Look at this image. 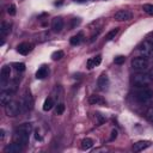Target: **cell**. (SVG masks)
Instances as JSON below:
<instances>
[{"label":"cell","instance_id":"6da1fadb","mask_svg":"<svg viewBox=\"0 0 153 153\" xmlns=\"http://www.w3.org/2000/svg\"><path fill=\"white\" fill-rule=\"evenodd\" d=\"M133 96L141 104H148L153 100V91L147 86H135Z\"/></svg>","mask_w":153,"mask_h":153},{"label":"cell","instance_id":"7a4b0ae2","mask_svg":"<svg viewBox=\"0 0 153 153\" xmlns=\"http://www.w3.org/2000/svg\"><path fill=\"white\" fill-rule=\"evenodd\" d=\"M152 82L149 73L146 72H137L131 76V84L134 86H147Z\"/></svg>","mask_w":153,"mask_h":153},{"label":"cell","instance_id":"3957f363","mask_svg":"<svg viewBox=\"0 0 153 153\" xmlns=\"http://www.w3.org/2000/svg\"><path fill=\"white\" fill-rule=\"evenodd\" d=\"M130 65H131V68L136 72H146L149 68V61L147 57H143V56L134 57Z\"/></svg>","mask_w":153,"mask_h":153},{"label":"cell","instance_id":"277c9868","mask_svg":"<svg viewBox=\"0 0 153 153\" xmlns=\"http://www.w3.org/2000/svg\"><path fill=\"white\" fill-rule=\"evenodd\" d=\"M5 112L8 117H14L17 115H19V112H22V106H20V102L17 100H11L10 103H7L5 105Z\"/></svg>","mask_w":153,"mask_h":153},{"label":"cell","instance_id":"5b68a950","mask_svg":"<svg viewBox=\"0 0 153 153\" xmlns=\"http://www.w3.org/2000/svg\"><path fill=\"white\" fill-rule=\"evenodd\" d=\"M139 51L143 57H153V42L149 39L143 41L139 47Z\"/></svg>","mask_w":153,"mask_h":153},{"label":"cell","instance_id":"8992f818","mask_svg":"<svg viewBox=\"0 0 153 153\" xmlns=\"http://www.w3.org/2000/svg\"><path fill=\"white\" fill-rule=\"evenodd\" d=\"M29 135H30V133H27V131H25L23 129L16 128V131H14V135H13V140H14V142L20 143L22 146H26L27 142H29Z\"/></svg>","mask_w":153,"mask_h":153},{"label":"cell","instance_id":"52a82bcc","mask_svg":"<svg viewBox=\"0 0 153 153\" xmlns=\"http://www.w3.org/2000/svg\"><path fill=\"white\" fill-rule=\"evenodd\" d=\"M20 102V106H22V112H26L29 110L32 109V105H33V100H32V97L29 92H26L22 99L19 100Z\"/></svg>","mask_w":153,"mask_h":153},{"label":"cell","instance_id":"ba28073f","mask_svg":"<svg viewBox=\"0 0 153 153\" xmlns=\"http://www.w3.org/2000/svg\"><path fill=\"white\" fill-rule=\"evenodd\" d=\"M114 18L117 22H127L131 19V13L128 10H120L114 14Z\"/></svg>","mask_w":153,"mask_h":153},{"label":"cell","instance_id":"9c48e42d","mask_svg":"<svg viewBox=\"0 0 153 153\" xmlns=\"http://www.w3.org/2000/svg\"><path fill=\"white\" fill-rule=\"evenodd\" d=\"M109 85H110L109 76H108L105 73L100 74L99 78L97 79V86H98V88H99V90H106V88L109 87Z\"/></svg>","mask_w":153,"mask_h":153},{"label":"cell","instance_id":"30bf717a","mask_svg":"<svg viewBox=\"0 0 153 153\" xmlns=\"http://www.w3.org/2000/svg\"><path fill=\"white\" fill-rule=\"evenodd\" d=\"M32 48H33V44H31L29 42H23L17 47V51L22 55H27L32 50Z\"/></svg>","mask_w":153,"mask_h":153},{"label":"cell","instance_id":"8fae6325","mask_svg":"<svg viewBox=\"0 0 153 153\" xmlns=\"http://www.w3.org/2000/svg\"><path fill=\"white\" fill-rule=\"evenodd\" d=\"M22 151H23V146L20 143H18V142H14V141L12 143L7 145L5 147V149H4L5 153H19Z\"/></svg>","mask_w":153,"mask_h":153},{"label":"cell","instance_id":"7c38bea8","mask_svg":"<svg viewBox=\"0 0 153 153\" xmlns=\"http://www.w3.org/2000/svg\"><path fill=\"white\" fill-rule=\"evenodd\" d=\"M63 25H65V23L61 17H55L51 22V29L54 32H60L63 29Z\"/></svg>","mask_w":153,"mask_h":153},{"label":"cell","instance_id":"4fadbf2b","mask_svg":"<svg viewBox=\"0 0 153 153\" xmlns=\"http://www.w3.org/2000/svg\"><path fill=\"white\" fill-rule=\"evenodd\" d=\"M12 92L13 91H10V90H2V92L0 93V103L1 105H6L7 103H10L12 100Z\"/></svg>","mask_w":153,"mask_h":153},{"label":"cell","instance_id":"5bb4252c","mask_svg":"<svg viewBox=\"0 0 153 153\" xmlns=\"http://www.w3.org/2000/svg\"><path fill=\"white\" fill-rule=\"evenodd\" d=\"M10 75H11V67H10V66H4V67L1 68V72H0L1 85L5 84V82L10 79Z\"/></svg>","mask_w":153,"mask_h":153},{"label":"cell","instance_id":"9a60e30c","mask_svg":"<svg viewBox=\"0 0 153 153\" xmlns=\"http://www.w3.org/2000/svg\"><path fill=\"white\" fill-rule=\"evenodd\" d=\"M10 31H11V25H10V23L2 22V23L0 24V36H1V38H5V37L10 33Z\"/></svg>","mask_w":153,"mask_h":153},{"label":"cell","instance_id":"2e32d148","mask_svg":"<svg viewBox=\"0 0 153 153\" xmlns=\"http://www.w3.org/2000/svg\"><path fill=\"white\" fill-rule=\"evenodd\" d=\"M88 103L92 104V105H105V99L103 97H100V96L93 94V96L90 97Z\"/></svg>","mask_w":153,"mask_h":153},{"label":"cell","instance_id":"e0dca14e","mask_svg":"<svg viewBox=\"0 0 153 153\" xmlns=\"http://www.w3.org/2000/svg\"><path fill=\"white\" fill-rule=\"evenodd\" d=\"M149 145L151 143L148 141H139V142H136V143L133 145V149L135 152H141V151L146 149L147 147H149Z\"/></svg>","mask_w":153,"mask_h":153},{"label":"cell","instance_id":"ac0fdd59","mask_svg":"<svg viewBox=\"0 0 153 153\" xmlns=\"http://www.w3.org/2000/svg\"><path fill=\"white\" fill-rule=\"evenodd\" d=\"M100 62H102V56H100V55H97V56H94V57L87 60V67L91 69V68L98 66Z\"/></svg>","mask_w":153,"mask_h":153},{"label":"cell","instance_id":"d6986e66","mask_svg":"<svg viewBox=\"0 0 153 153\" xmlns=\"http://www.w3.org/2000/svg\"><path fill=\"white\" fill-rule=\"evenodd\" d=\"M82 39H84V33L82 32H79V33H76V35H74L72 38H71V44L72 45H79L81 42H82Z\"/></svg>","mask_w":153,"mask_h":153},{"label":"cell","instance_id":"ffe728a7","mask_svg":"<svg viewBox=\"0 0 153 153\" xmlns=\"http://www.w3.org/2000/svg\"><path fill=\"white\" fill-rule=\"evenodd\" d=\"M47 74H48V67L47 66H42L36 72V78L37 79H43V78L47 76Z\"/></svg>","mask_w":153,"mask_h":153},{"label":"cell","instance_id":"44dd1931","mask_svg":"<svg viewBox=\"0 0 153 153\" xmlns=\"http://www.w3.org/2000/svg\"><path fill=\"white\" fill-rule=\"evenodd\" d=\"M92 146H93V141H92V139H90V137H85V139L81 140V148H82V149L87 151V149H90Z\"/></svg>","mask_w":153,"mask_h":153},{"label":"cell","instance_id":"7402d4cb","mask_svg":"<svg viewBox=\"0 0 153 153\" xmlns=\"http://www.w3.org/2000/svg\"><path fill=\"white\" fill-rule=\"evenodd\" d=\"M53 106H54V100H53V98L48 97V98L44 100L43 110H44V111H49V110H51V108H53Z\"/></svg>","mask_w":153,"mask_h":153},{"label":"cell","instance_id":"603a6c76","mask_svg":"<svg viewBox=\"0 0 153 153\" xmlns=\"http://www.w3.org/2000/svg\"><path fill=\"white\" fill-rule=\"evenodd\" d=\"M118 31H120V27H115V29L110 30V31L108 32V35H106V41H111V39H114V38L116 37V35L118 33Z\"/></svg>","mask_w":153,"mask_h":153},{"label":"cell","instance_id":"cb8c5ba5","mask_svg":"<svg viewBox=\"0 0 153 153\" xmlns=\"http://www.w3.org/2000/svg\"><path fill=\"white\" fill-rule=\"evenodd\" d=\"M63 55H65V53L62 50H57V51H54L51 54V57H53V60H60L63 57Z\"/></svg>","mask_w":153,"mask_h":153},{"label":"cell","instance_id":"d4e9b609","mask_svg":"<svg viewBox=\"0 0 153 153\" xmlns=\"http://www.w3.org/2000/svg\"><path fill=\"white\" fill-rule=\"evenodd\" d=\"M142 10H143L146 13L153 16V5H151V4H145V5L142 6Z\"/></svg>","mask_w":153,"mask_h":153},{"label":"cell","instance_id":"484cf974","mask_svg":"<svg viewBox=\"0 0 153 153\" xmlns=\"http://www.w3.org/2000/svg\"><path fill=\"white\" fill-rule=\"evenodd\" d=\"M146 118H147L151 123H153V106H151V108L146 111Z\"/></svg>","mask_w":153,"mask_h":153},{"label":"cell","instance_id":"4316f807","mask_svg":"<svg viewBox=\"0 0 153 153\" xmlns=\"http://www.w3.org/2000/svg\"><path fill=\"white\" fill-rule=\"evenodd\" d=\"M124 61H126V56H123V55H118L114 59V62L116 65H122V63H124Z\"/></svg>","mask_w":153,"mask_h":153},{"label":"cell","instance_id":"83f0119b","mask_svg":"<svg viewBox=\"0 0 153 153\" xmlns=\"http://www.w3.org/2000/svg\"><path fill=\"white\" fill-rule=\"evenodd\" d=\"M13 67H14V69L17 71V72H24L25 71V65L24 63H14L13 65Z\"/></svg>","mask_w":153,"mask_h":153},{"label":"cell","instance_id":"f1b7e54d","mask_svg":"<svg viewBox=\"0 0 153 153\" xmlns=\"http://www.w3.org/2000/svg\"><path fill=\"white\" fill-rule=\"evenodd\" d=\"M16 12H17V10H16V5L11 4V5L7 7V13H8L10 16H14V14H16Z\"/></svg>","mask_w":153,"mask_h":153},{"label":"cell","instance_id":"f546056e","mask_svg":"<svg viewBox=\"0 0 153 153\" xmlns=\"http://www.w3.org/2000/svg\"><path fill=\"white\" fill-rule=\"evenodd\" d=\"M63 111H65V104L60 103V104L57 105V108H56V115H62Z\"/></svg>","mask_w":153,"mask_h":153},{"label":"cell","instance_id":"4dcf8cb0","mask_svg":"<svg viewBox=\"0 0 153 153\" xmlns=\"http://www.w3.org/2000/svg\"><path fill=\"white\" fill-rule=\"evenodd\" d=\"M94 115H96V117L98 118V123H99V124H102V123H104V122H105V117H103L100 114H98V112H97V114H94Z\"/></svg>","mask_w":153,"mask_h":153},{"label":"cell","instance_id":"1f68e13d","mask_svg":"<svg viewBox=\"0 0 153 153\" xmlns=\"http://www.w3.org/2000/svg\"><path fill=\"white\" fill-rule=\"evenodd\" d=\"M116 136H117V130H116V129H112V130H111V136H110V140L116 139Z\"/></svg>","mask_w":153,"mask_h":153},{"label":"cell","instance_id":"d6a6232c","mask_svg":"<svg viewBox=\"0 0 153 153\" xmlns=\"http://www.w3.org/2000/svg\"><path fill=\"white\" fill-rule=\"evenodd\" d=\"M0 133H1L0 137H1V140H2V139H4V133H5V131H4V129H1V130H0Z\"/></svg>","mask_w":153,"mask_h":153},{"label":"cell","instance_id":"836d02e7","mask_svg":"<svg viewBox=\"0 0 153 153\" xmlns=\"http://www.w3.org/2000/svg\"><path fill=\"white\" fill-rule=\"evenodd\" d=\"M149 75H151V79H152V81H153V68L151 69V72H149Z\"/></svg>","mask_w":153,"mask_h":153},{"label":"cell","instance_id":"e575fe53","mask_svg":"<svg viewBox=\"0 0 153 153\" xmlns=\"http://www.w3.org/2000/svg\"><path fill=\"white\" fill-rule=\"evenodd\" d=\"M80 1H86V0H80Z\"/></svg>","mask_w":153,"mask_h":153}]
</instances>
